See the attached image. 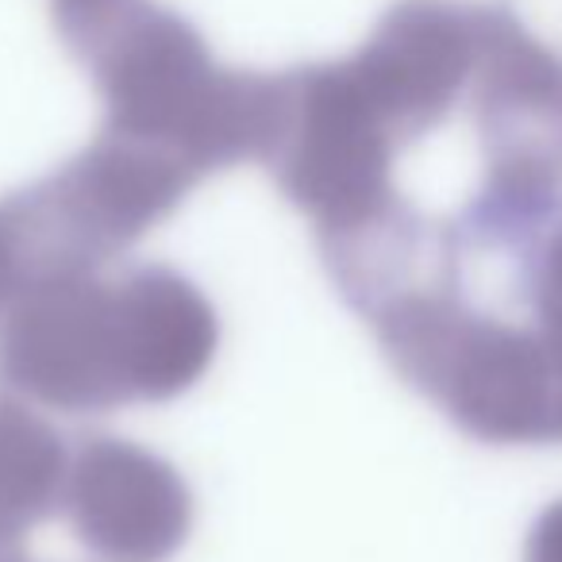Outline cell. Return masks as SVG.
I'll return each mask as SVG.
<instances>
[{
    "mask_svg": "<svg viewBox=\"0 0 562 562\" xmlns=\"http://www.w3.org/2000/svg\"><path fill=\"white\" fill-rule=\"evenodd\" d=\"M401 143L362 97L347 63L278 74V109L258 162L293 209L313 216L316 239L374 224L405 196L393 186Z\"/></svg>",
    "mask_w": 562,
    "mask_h": 562,
    "instance_id": "6",
    "label": "cell"
},
{
    "mask_svg": "<svg viewBox=\"0 0 562 562\" xmlns=\"http://www.w3.org/2000/svg\"><path fill=\"white\" fill-rule=\"evenodd\" d=\"M524 562H562V497L536 516L524 543Z\"/></svg>",
    "mask_w": 562,
    "mask_h": 562,
    "instance_id": "11",
    "label": "cell"
},
{
    "mask_svg": "<svg viewBox=\"0 0 562 562\" xmlns=\"http://www.w3.org/2000/svg\"><path fill=\"white\" fill-rule=\"evenodd\" d=\"M516 297L528 316L562 328V216L516 266Z\"/></svg>",
    "mask_w": 562,
    "mask_h": 562,
    "instance_id": "10",
    "label": "cell"
},
{
    "mask_svg": "<svg viewBox=\"0 0 562 562\" xmlns=\"http://www.w3.org/2000/svg\"><path fill=\"white\" fill-rule=\"evenodd\" d=\"M55 32L104 101V132L147 143L196 178L262 158L278 74L216 63L204 35L155 0H55Z\"/></svg>",
    "mask_w": 562,
    "mask_h": 562,
    "instance_id": "2",
    "label": "cell"
},
{
    "mask_svg": "<svg viewBox=\"0 0 562 562\" xmlns=\"http://www.w3.org/2000/svg\"><path fill=\"white\" fill-rule=\"evenodd\" d=\"M70 447L16 393L0 390V539H20L63 508Z\"/></svg>",
    "mask_w": 562,
    "mask_h": 562,
    "instance_id": "9",
    "label": "cell"
},
{
    "mask_svg": "<svg viewBox=\"0 0 562 562\" xmlns=\"http://www.w3.org/2000/svg\"><path fill=\"white\" fill-rule=\"evenodd\" d=\"M24 290V270H20L16 247H12V235L0 220V313L9 308V301Z\"/></svg>",
    "mask_w": 562,
    "mask_h": 562,
    "instance_id": "12",
    "label": "cell"
},
{
    "mask_svg": "<svg viewBox=\"0 0 562 562\" xmlns=\"http://www.w3.org/2000/svg\"><path fill=\"white\" fill-rule=\"evenodd\" d=\"M482 4L470 0H397L370 40L344 58L362 97L374 104L401 150L436 132L474 78Z\"/></svg>",
    "mask_w": 562,
    "mask_h": 562,
    "instance_id": "7",
    "label": "cell"
},
{
    "mask_svg": "<svg viewBox=\"0 0 562 562\" xmlns=\"http://www.w3.org/2000/svg\"><path fill=\"white\" fill-rule=\"evenodd\" d=\"M173 155L101 127L93 143L43 181L0 196L24 285L58 273L104 270L162 224L196 186Z\"/></svg>",
    "mask_w": 562,
    "mask_h": 562,
    "instance_id": "5",
    "label": "cell"
},
{
    "mask_svg": "<svg viewBox=\"0 0 562 562\" xmlns=\"http://www.w3.org/2000/svg\"><path fill=\"white\" fill-rule=\"evenodd\" d=\"M0 562H32L24 551V543H12V539H0Z\"/></svg>",
    "mask_w": 562,
    "mask_h": 562,
    "instance_id": "13",
    "label": "cell"
},
{
    "mask_svg": "<svg viewBox=\"0 0 562 562\" xmlns=\"http://www.w3.org/2000/svg\"><path fill=\"white\" fill-rule=\"evenodd\" d=\"M367 321L390 367L470 439L562 443V328L477 305L459 250L439 255Z\"/></svg>",
    "mask_w": 562,
    "mask_h": 562,
    "instance_id": "3",
    "label": "cell"
},
{
    "mask_svg": "<svg viewBox=\"0 0 562 562\" xmlns=\"http://www.w3.org/2000/svg\"><path fill=\"white\" fill-rule=\"evenodd\" d=\"M467 109L482 178L451 227L467 258L520 262L562 216V55L508 4H482Z\"/></svg>",
    "mask_w": 562,
    "mask_h": 562,
    "instance_id": "4",
    "label": "cell"
},
{
    "mask_svg": "<svg viewBox=\"0 0 562 562\" xmlns=\"http://www.w3.org/2000/svg\"><path fill=\"white\" fill-rule=\"evenodd\" d=\"M63 513L93 559L166 562L193 531V490L162 454L97 431L70 451Z\"/></svg>",
    "mask_w": 562,
    "mask_h": 562,
    "instance_id": "8",
    "label": "cell"
},
{
    "mask_svg": "<svg viewBox=\"0 0 562 562\" xmlns=\"http://www.w3.org/2000/svg\"><path fill=\"white\" fill-rule=\"evenodd\" d=\"M216 347V308L170 266L58 273L0 313V382L74 416L162 405L209 374Z\"/></svg>",
    "mask_w": 562,
    "mask_h": 562,
    "instance_id": "1",
    "label": "cell"
}]
</instances>
